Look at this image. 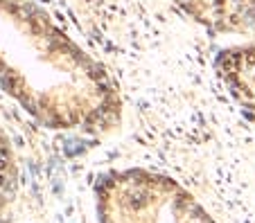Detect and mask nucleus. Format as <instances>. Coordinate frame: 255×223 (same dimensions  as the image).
<instances>
[{"label": "nucleus", "instance_id": "nucleus-1", "mask_svg": "<svg viewBox=\"0 0 255 223\" xmlns=\"http://www.w3.org/2000/svg\"><path fill=\"white\" fill-rule=\"evenodd\" d=\"M109 223H212L192 201L154 183H127L111 189Z\"/></svg>", "mask_w": 255, "mask_h": 223}]
</instances>
